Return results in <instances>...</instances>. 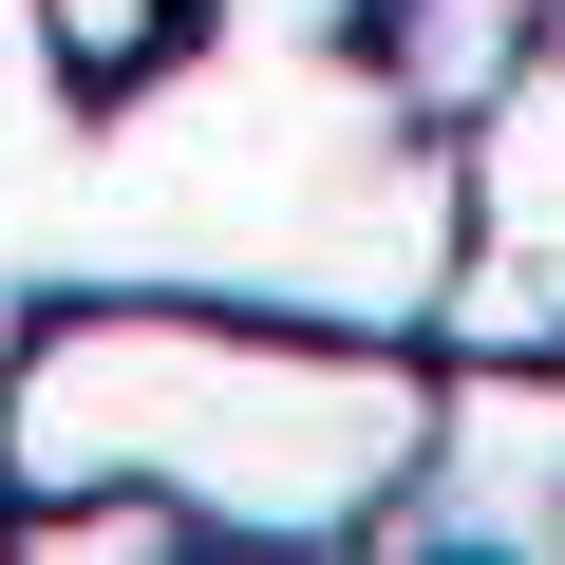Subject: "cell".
I'll use <instances>...</instances> for the list:
<instances>
[{
    "instance_id": "7a4b0ae2",
    "label": "cell",
    "mask_w": 565,
    "mask_h": 565,
    "mask_svg": "<svg viewBox=\"0 0 565 565\" xmlns=\"http://www.w3.org/2000/svg\"><path fill=\"white\" fill-rule=\"evenodd\" d=\"M415 452H434V340L207 302V282L20 302V359H0V490H151L189 509V546L245 565L396 546Z\"/></svg>"
},
{
    "instance_id": "6da1fadb",
    "label": "cell",
    "mask_w": 565,
    "mask_h": 565,
    "mask_svg": "<svg viewBox=\"0 0 565 565\" xmlns=\"http://www.w3.org/2000/svg\"><path fill=\"white\" fill-rule=\"evenodd\" d=\"M207 282V302L434 340L452 264V132L377 95L302 20H207L132 95H76V151L20 226V282Z\"/></svg>"
},
{
    "instance_id": "3957f363",
    "label": "cell",
    "mask_w": 565,
    "mask_h": 565,
    "mask_svg": "<svg viewBox=\"0 0 565 565\" xmlns=\"http://www.w3.org/2000/svg\"><path fill=\"white\" fill-rule=\"evenodd\" d=\"M434 359H565V39L452 114V264Z\"/></svg>"
}]
</instances>
